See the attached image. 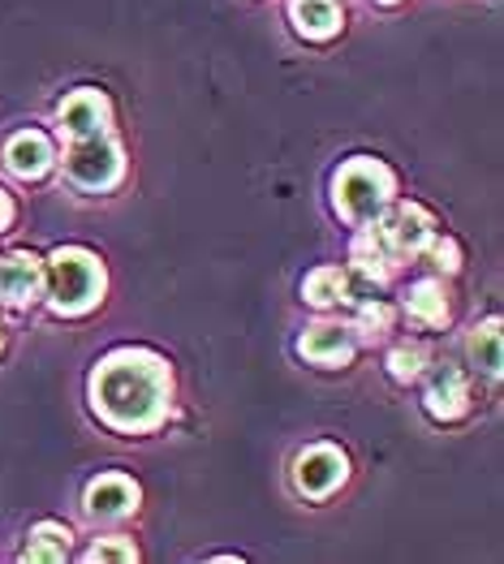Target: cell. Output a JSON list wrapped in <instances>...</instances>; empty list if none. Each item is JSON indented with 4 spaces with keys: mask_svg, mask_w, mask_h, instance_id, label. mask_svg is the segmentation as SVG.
Masks as SVG:
<instances>
[{
    "mask_svg": "<svg viewBox=\"0 0 504 564\" xmlns=\"http://www.w3.org/2000/svg\"><path fill=\"white\" fill-rule=\"evenodd\" d=\"M169 367L147 349H117L92 376L95 414L117 431H151L169 410Z\"/></svg>",
    "mask_w": 504,
    "mask_h": 564,
    "instance_id": "obj_1",
    "label": "cell"
},
{
    "mask_svg": "<svg viewBox=\"0 0 504 564\" xmlns=\"http://www.w3.org/2000/svg\"><path fill=\"white\" fill-rule=\"evenodd\" d=\"M44 284H47V302L52 311L61 315H83L92 311L104 293V268L92 250H78V246H65L47 259L44 268Z\"/></svg>",
    "mask_w": 504,
    "mask_h": 564,
    "instance_id": "obj_2",
    "label": "cell"
},
{
    "mask_svg": "<svg viewBox=\"0 0 504 564\" xmlns=\"http://www.w3.org/2000/svg\"><path fill=\"white\" fill-rule=\"evenodd\" d=\"M332 198L350 225H375L393 203V173L375 160H350L332 182Z\"/></svg>",
    "mask_w": 504,
    "mask_h": 564,
    "instance_id": "obj_3",
    "label": "cell"
},
{
    "mask_svg": "<svg viewBox=\"0 0 504 564\" xmlns=\"http://www.w3.org/2000/svg\"><path fill=\"white\" fill-rule=\"evenodd\" d=\"M65 173L69 182L83 189H112L126 173V160H121V147L108 139V134H95V139H78L65 151Z\"/></svg>",
    "mask_w": 504,
    "mask_h": 564,
    "instance_id": "obj_4",
    "label": "cell"
},
{
    "mask_svg": "<svg viewBox=\"0 0 504 564\" xmlns=\"http://www.w3.org/2000/svg\"><path fill=\"white\" fill-rule=\"evenodd\" d=\"M371 237L379 241V250H384L388 259H393V254H418V250H427V241H431V220H427L422 207L401 203V207H393L388 216L375 220Z\"/></svg>",
    "mask_w": 504,
    "mask_h": 564,
    "instance_id": "obj_5",
    "label": "cell"
},
{
    "mask_svg": "<svg viewBox=\"0 0 504 564\" xmlns=\"http://www.w3.org/2000/svg\"><path fill=\"white\" fill-rule=\"evenodd\" d=\"M345 474H350L345 457H341L336 448L320 444V448H307V453L298 457V466H293V482H298V491H302V496L323 500V496H332V491L345 482Z\"/></svg>",
    "mask_w": 504,
    "mask_h": 564,
    "instance_id": "obj_6",
    "label": "cell"
},
{
    "mask_svg": "<svg viewBox=\"0 0 504 564\" xmlns=\"http://www.w3.org/2000/svg\"><path fill=\"white\" fill-rule=\"evenodd\" d=\"M56 121H61V134L65 139H95V134H108V99L99 91H74L65 95V104H61V112H56Z\"/></svg>",
    "mask_w": 504,
    "mask_h": 564,
    "instance_id": "obj_7",
    "label": "cell"
},
{
    "mask_svg": "<svg viewBox=\"0 0 504 564\" xmlns=\"http://www.w3.org/2000/svg\"><path fill=\"white\" fill-rule=\"evenodd\" d=\"M44 289V263L35 254H4L0 259V302L9 306H26L31 297H40Z\"/></svg>",
    "mask_w": 504,
    "mask_h": 564,
    "instance_id": "obj_8",
    "label": "cell"
},
{
    "mask_svg": "<svg viewBox=\"0 0 504 564\" xmlns=\"http://www.w3.org/2000/svg\"><path fill=\"white\" fill-rule=\"evenodd\" d=\"M138 509V487L126 474H104L87 487V513L99 521H117Z\"/></svg>",
    "mask_w": 504,
    "mask_h": 564,
    "instance_id": "obj_9",
    "label": "cell"
},
{
    "mask_svg": "<svg viewBox=\"0 0 504 564\" xmlns=\"http://www.w3.org/2000/svg\"><path fill=\"white\" fill-rule=\"evenodd\" d=\"M52 142L40 134V130H22V134H13V139L4 142V169L13 173V177H22V182H31V177H44L47 169H52Z\"/></svg>",
    "mask_w": 504,
    "mask_h": 564,
    "instance_id": "obj_10",
    "label": "cell"
},
{
    "mask_svg": "<svg viewBox=\"0 0 504 564\" xmlns=\"http://www.w3.org/2000/svg\"><path fill=\"white\" fill-rule=\"evenodd\" d=\"M298 349H302V358H311V362L336 367V362H350V354H354V332L341 328V324H315V328L302 332Z\"/></svg>",
    "mask_w": 504,
    "mask_h": 564,
    "instance_id": "obj_11",
    "label": "cell"
},
{
    "mask_svg": "<svg viewBox=\"0 0 504 564\" xmlns=\"http://www.w3.org/2000/svg\"><path fill=\"white\" fill-rule=\"evenodd\" d=\"M465 379H461L458 367H436L431 371V383H427V410L436 414V419H458L461 410H465Z\"/></svg>",
    "mask_w": 504,
    "mask_h": 564,
    "instance_id": "obj_12",
    "label": "cell"
},
{
    "mask_svg": "<svg viewBox=\"0 0 504 564\" xmlns=\"http://www.w3.org/2000/svg\"><path fill=\"white\" fill-rule=\"evenodd\" d=\"M289 18H293V31L307 35V40H332L341 31L336 0H293L289 4Z\"/></svg>",
    "mask_w": 504,
    "mask_h": 564,
    "instance_id": "obj_13",
    "label": "cell"
},
{
    "mask_svg": "<svg viewBox=\"0 0 504 564\" xmlns=\"http://www.w3.org/2000/svg\"><path fill=\"white\" fill-rule=\"evenodd\" d=\"M465 349H470V362L483 371V376H501L504 367V332H501V319H487V324H479V328L470 332V340H465Z\"/></svg>",
    "mask_w": 504,
    "mask_h": 564,
    "instance_id": "obj_14",
    "label": "cell"
},
{
    "mask_svg": "<svg viewBox=\"0 0 504 564\" xmlns=\"http://www.w3.org/2000/svg\"><path fill=\"white\" fill-rule=\"evenodd\" d=\"M406 311H410L418 324H427V328L444 324L449 319V293H444V284L418 281L410 289V297H406Z\"/></svg>",
    "mask_w": 504,
    "mask_h": 564,
    "instance_id": "obj_15",
    "label": "cell"
},
{
    "mask_svg": "<svg viewBox=\"0 0 504 564\" xmlns=\"http://www.w3.org/2000/svg\"><path fill=\"white\" fill-rule=\"evenodd\" d=\"M69 556V530L56 525V521H44L31 530V543L22 552V561H35V564H61Z\"/></svg>",
    "mask_w": 504,
    "mask_h": 564,
    "instance_id": "obj_16",
    "label": "cell"
},
{
    "mask_svg": "<svg viewBox=\"0 0 504 564\" xmlns=\"http://www.w3.org/2000/svg\"><path fill=\"white\" fill-rule=\"evenodd\" d=\"M302 297H307L311 306H336L341 297H350L345 272H341V268H320V272H311L307 284H302Z\"/></svg>",
    "mask_w": 504,
    "mask_h": 564,
    "instance_id": "obj_17",
    "label": "cell"
},
{
    "mask_svg": "<svg viewBox=\"0 0 504 564\" xmlns=\"http://www.w3.org/2000/svg\"><path fill=\"white\" fill-rule=\"evenodd\" d=\"M87 561H112V564H130L138 561V552H135V543L130 539H121V534H112V539H99L92 552H87Z\"/></svg>",
    "mask_w": 504,
    "mask_h": 564,
    "instance_id": "obj_18",
    "label": "cell"
},
{
    "mask_svg": "<svg viewBox=\"0 0 504 564\" xmlns=\"http://www.w3.org/2000/svg\"><path fill=\"white\" fill-rule=\"evenodd\" d=\"M422 349H393V358H388V371L393 379H401V383H410V379L422 376Z\"/></svg>",
    "mask_w": 504,
    "mask_h": 564,
    "instance_id": "obj_19",
    "label": "cell"
},
{
    "mask_svg": "<svg viewBox=\"0 0 504 564\" xmlns=\"http://www.w3.org/2000/svg\"><path fill=\"white\" fill-rule=\"evenodd\" d=\"M388 324H393V311H388L384 302H375V297H371V302H363L358 328H363V332H375V336H379V332H388Z\"/></svg>",
    "mask_w": 504,
    "mask_h": 564,
    "instance_id": "obj_20",
    "label": "cell"
},
{
    "mask_svg": "<svg viewBox=\"0 0 504 564\" xmlns=\"http://www.w3.org/2000/svg\"><path fill=\"white\" fill-rule=\"evenodd\" d=\"M427 250H431V263H436L440 272H458L461 268L458 241H449V237H444V241H436V237H431V241H427Z\"/></svg>",
    "mask_w": 504,
    "mask_h": 564,
    "instance_id": "obj_21",
    "label": "cell"
},
{
    "mask_svg": "<svg viewBox=\"0 0 504 564\" xmlns=\"http://www.w3.org/2000/svg\"><path fill=\"white\" fill-rule=\"evenodd\" d=\"M13 225V203H9V194L0 189V229H9Z\"/></svg>",
    "mask_w": 504,
    "mask_h": 564,
    "instance_id": "obj_22",
    "label": "cell"
},
{
    "mask_svg": "<svg viewBox=\"0 0 504 564\" xmlns=\"http://www.w3.org/2000/svg\"><path fill=\"white\" fill-rule=\"evenodd\" d=\"M384 4H388V0H384Z\"/></svg>",
    "mask_w": 504,
    "mask_h": 564,
    "instance_id": "obj_23",
    "label": "cell"
}]
</instances>
